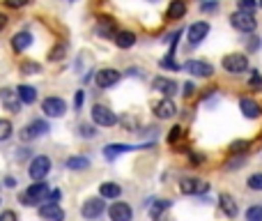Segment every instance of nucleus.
I'll return each instance as SVG.
<instances>
[{
    "mask_svg": "<svg viewBox=\"0 0 262 221\" xmlns=\"http://www.w3.org/2000/svg\"><path fill=\"white\" fill-rule=\"evenodd\" d=\"M49 196V184L46 182H35L28 187V191L21 193V203L28 207L37 205V203H44V198Z\"/></svg>",
    "mask_w": 262,
    "mask_h": 221,
    "instance_id": "f257e3e1",
    "label": "nucleus"
},
{
    "mask_svg": "<svg viewBox=\"0 0 262 221\" xmlns=\"http://www.w3.org/2000/svg\"><path fill=\"white\" fill-rule=\"evenodd\" d=\"M246 147H248L246 141H234L232 145H230V152H232V154H237V152H244Z\"/></svg>",
    "mask_w": 262,
    "mask_h": 221,
    "instance_id": "c9c22d12",
    "label": "nucleus"
},
{
    "mask_svg": "<svg viewBox=\"0 0 262 221\" xmlns=\"http://www.w3.org/2000/svg\"><path fill=\"white\" fill-rule=\"evenodd\" d=\"M207 32H209V23H205V21L193 23V26L188 28V41H191L193 46L200 44V41L207 37Z\"/></svg>",
    "mask_w": 262,
    "mask_h": 221,
    "instance_id": "a211bd4d",
    "label": "nucleus"
},
{
    "mask_svg": "<svg viewBox=\"0 0 262 221\" xmlns=\"http://www.w3.org/2000/svg\"><path fill=\"white\" fill-rule=\"evenodd\" d=\"M0 101H3V106L9 113H18V110H21V101H18V97H16V90L3 87V90H0Z\"/></svg>",
    "mask_w": 262,
    "mask_h": 221,
    "instance_id": "4468645a",
    "label": "nucleus"
},
{
    "mask_svg": "<svg viewBox=\"0 0 262 221\" xmlns=\"http://www.w3.org/2000/svg\"><path fill=\"white\" fill-rule=\"evenodd\" d=\"M21 69L23 74H39L41 72V64H37V62H30V60H28V62H21Z\"/></svg>",
    "mask_w": 262,
    "mask_h": 221,
    "instance_id": "473e14b6",
    "label": "nucleus"
},
{
    "mask_svg": "<svg viewBox=\"0 0 262 221\" xmlns=\"http://www.w3.org/2000/svg\"><path fill=\"white\" fill-rule=\"evenodd\" d=\"M246 221H262V205H253L246 210Z\"/></svg>",
    "mask_w": 262,
    "mask_h": 221,
    "instance_id": "c85d7f7f",
    "label": "nucleus"
},
{
    "mask_svg": "<svg viewBox=\"0 0 262 221\" xmlns=\"http://www.w3.org/2000/svg\"><path fill=\"white\" fill-rule=\"evenodd\" d=\"M92 120H94V124H99V127H113V124H117V115H115L108 106H101V104H97L94 108H92Z\"/></svg>",
    "mask_w": 262,
    "mask_h": 221,
    "instance_id": "7ed1b4c3",
    "label": "nucleus"
},
{
    "mask_svg": "<svg viewBox=\"0 0 262 221\" xmlns=\"http://www.w3.org/2000/svg\"><path fill=\"white\" fill-rule=\"evenodd\" d=\"M184 69H186L188 74H193V76H200V78H207L214 74V67H211L209 62H202V60H188V62H184Z\"/></svg>",
    "mask_w": 262,
    "mask_h": 221,
    "instance_id": "1a4fd4ad",
    "label": "nucleus"
},
{
    "mask_svg": "<svg viewBox=\"0 0 262 221\" xmlns=\"http://www.w3.org/2000/svg\"><path fill=\"white\" fill-rule=\"evenodd\" d=\"M9 136H12V122L0 118V141H7Z\"/></svg>",
    "mask_w": 262,
    "mask_h": 221,
    "instance_id": "c756f323",
    "label": "nucleus"
},
{
    "mask_svg": "<svg viewBox=\"0 0 262 221\" xmlns=\"http://www.w3.org/2000/svg\"><path fill=\"white\" fill-rule=\"evenodd\" d=\"M5 26H7V16H5V14H0V32L5 30Z\"/></svg>",
    "mask_w": 262,
    "mask_h": 221,
    "instance_id": "a18cd8bd",
    "label": "nucleus"
},
{
    "mask_svg": "<svg viewBox=\"0 0 262 221\" xmlns=\"http://www.w3.org/2000/svg\"><path fill=\"white\" fill-rule=\"evenodd\" d=\"M64 166L72 170H81V168H87V166H90V159H87V157H69V159L64 161Z\"/></svg>",
    "mask_w": 262,
    "mask_h": 221,
    "instance_id": "bb28decb",
    "label": "nucleus"
},
{
    "mask_svg": "<svg viewBox=\"0 0 262 221\" xmlns=\"http://www.w3.org/2000/svg\"><path fill=\"white\" fill-rule=\"evenodd\" d=\"M110 221H131V207L127 203H113L108 210Z\"/></svg>",
    "mask_w": 262,
    "mask_h": 221,
    "instance_id": "f3484780",
    "label": "nucleus"
},
{
    "mask_svg": "<svg viewBox=\"0 0 262 221\" xmlns=\"http://www.w3.org/2000/svg\"><path fill=\"white\" fill-rule=\"evenodd\" d=\"M207 189H209V184L205 182V180H196V178H186L182 180V184H179V191L186 193V196H196V193H205Z\"/></svg>",
    "mask_w": 262,
    "mask_h": 221,
    "instance_id": "6e6552de",
    "label": "nucleus"
},
{
    "mask_svg": "<svg viewBox=\"0 0 262 221\" xmlns=\"http://www.w3.org/2000/svg\"><path fill=\"white\" fill-rule=\"evenodd\" d=\"M237 3H239V12H246V14H253L257 7L255 0H237Z\"/></svg>",
    "mask_w": 262,
    "mask_h": 221,
    "instance_id": "72a5a7b5",
    "label": "nucleus"
},
{
    "mask_svg": "<svg viewBox=\"0 0 262 221\" xmlns=\"http://www.w3.org/2000/svg\"><path fill=\"white\" fill-rule=\"evenodd\" d=\"M251 85H260V76H257V72L251 74Z\"/></svg>",
    "mask_w": 262,
    "mask_h": 221,
    "instance_id": "c03bdc74",
    "label": "nucleus"
},
{
    "mask_svg": "<svg viewBox=\"0 0 262 221\" xmlns=\"http://www.w3.org/2000/svg\"><path fill=\"white\" fill-rule=\"evenodd\" d=\"M64 51H67V46H64V44L53 46V49H51V53H49V60H51V62H60V60L64 58Z\"/></svg>",
    "mask_w": 262,
    "mask_h": 221,
    "instance_id": "cd10ccee",
    "label": "nucleus"
},
{
    "mask_svg": "<svg viewBox=\"0 0 262 221\" xmlns=\"http://www.w3.org/2000/svg\"><path fill=\"white\" fill-rule=\"evenodd\" d=\"M260 7H262V0H260Z\"/></svg>",
    "mask_w": 262,
    "mask_h": 221,
    "instance_id": "8fccbe9b",
    "label": "nucleus"
},
{
    "mask_svg": "<svg viewBox=\"0 0 262 221\" xmlns=\"http://www.w3.org/2000/svg\"><path fill=\"white\" fill-rule=\"evenodd\" d=\"M239 108H242V113L246 115L248 120H257L262 115L260 104H257L255 99H251V97H242V99H239Z\"/></svg>",
    "mask_w": 262,
    "mask_h": 221,
    "instance_id": "2eb2a0df",
    "label": "nucleus"
},
{
    "mask_svg": "<svg viewBox=\"0 0 262 221\" xmlns=\"http://www.w3.org/2000/svg\"><path fill=\"white\" fill-rule=\"evenodd\" d=\"M223 69L230 74H242L248 69V58L242 53H230L223 58Z\"/></svg>",
    "mask_w": 262,
    "mask_h": 221,
    "instance_id": "20e7f679",
    "label": "nucleus"
},
{
    "mask_svg": "<svg viewBox=\"0 0 262 221\" xmlns=\"http://www.w3.org/2000/svg\"><path fill=\"white\" fill-rule=\"evenodd\" d=\"M248 189H253V191H262V173H255L248 178Z\"/></svg>",
    "mask_w": 262,
    "mask_h": 221,
    "instance_id": "2f4dec72",
    "label": "nucleus"
},
{
    "mask_svg": "<svg viewBox=\"0 0 262 221\" xmlns=\"http://www.w3.org/2000/svg\"><path fill=\"white\" fill-rule=\"evenodd\" d=\"M49 170H51V159L46 154H39V157H35V159L30 161L28 173H30V178L35 180V182H41V180L49 175Z\"/></svg>",
    "mask_w": 262,
    "mask_h": 221,
    "instance_id": "f03ea898",
    "label": "nucleus"
},
{
    "mask_svg": "<svg viewBox=\"0 0 262 221\" xmlns=\"http://www.w3.org/2000/svg\"><path fill=\"white\" fill-rule=\"evenodd\" d=\"M97 32L101 37H115V21L110 16H99L97 21Z\"/></svg>",
    "mask_w": 262,
    "mask_h": 221,
    "instance_id": "412c9836",
    "label": "nucleus"
},
{
    "mask_svg": "<svg viewBox=\"0 0 262 221\" xmlns=\"http://www.w3.org/2000/svg\"><path fill=\"white\" fill-rule=\"evenodd\" d=\"M5 187H16V180H14V178H5Z\"/></svg>",
    "mask_w": 262,
    "mask_h": 221,
    "instance_id": "49530a36",
    "label": "nucleus"
},
{
    "mask_svg": "<svg viewBox=\"0 0 262 221\" xmlns=\"http://www.w3.org/2000/svg\"><path fill=\"white\" fill-rule=\"evenodd\" d=\"M242 164H244V154L237 157V159H232V161H228V168H242Z\"/></svg>",
    "mask_w": 262,
    "mask_h": 221,
    "instance_id": "a19ab883",
    "label": "nucleus"
},
{
    "mask_svg": "<svg viewBox=\"0 0 262 221\" xmlns=\"http://www.w3.org/2000/svg\"><path fill=\"white\" fill-rule=\"evenodd\" d=\"M193 92H196V85H193L191 81H188V83H184V97H191Z\"/></svg>",
    "mask_w": 262,
    "mask_h": 221,
    "instance_id": "79ce46f5",
    "label": "nucleus"
},
{
    "mask_svg": "<svg viewBox=\"0 0 262 221\" xmlns=\"http://www.w3.org/2000/svg\"><path fill=\"white\" fill-rule=\"evenodd\" d=\"M41 110H44L49 118H60V115H64V110H67V104H64V99H60V97H46V99L41 101Z\"/></svg>",
    "mask_w": 262,
    "mask_h": 221,
    "instance_id": "423d86ee",
    "label": "nucleus"
},
{
    "mask_svg": "<svg viewBox=\"0 0 262 221\" xmlns=\"http://www.w3.org/2000/svg\"><path fill=\"white\" fill-rule=\"evenodd\" d=\"M94 81H97V85L99 87H110V85H115V83L120 81V72L117 69H110V67L99 69L97 76H94Z\"/></svg>",
    "mask_w": 262,
    "mask_h": 221,
    "instance_id": "f8f14e48",
    "label": "nucleus"
},
{
    "mask_svg": "<svg viewBox=\"0 0 262 221\" xmlns=\"http://www.w3.org/2000/svg\"><path fill=\"white\" fill-rule=\"evenodd\" d=\"M161 64H163L165 69H179V64L175 62L173 58H163V60H161Z\"/></svg>",
    "mask_w": 262,
    "mask_h": 221,
    "instance_id": "58836bf2",
    "label": "nucleus"
},
{
    "mask_svg": "<svg viewBox=\"0 0 262 221\" xmlns=\"http://www.w3.org/2000/svg\"><path fill=\"white\" fill-rule=\"evenodd\" d=\"M101 212H104V201L101 198H87L81 207V214L85 219H97V216H101Z\"/></svg>",
    "mask_w": 262,
    "mask_h": 221,
    "instance_id": "9d476101",
    "label": "nucleus"
},
{
    "mask_svg": "<svg viewBox=\"0 0 262 221\" xmlns=\"http://www.w3.org/2000/svg\"><path fill=\"white\" fill-rule=\"evenodd\" d=\"M186 14V3L184 0H173L168 5V12H165V18L168 21H175V18H182Z\"/></svg>",
    "mask_w": 262,
    "mask_h": 221,
    "instance_id": "aec40b11",
    "label": "nucleus"
},
{
    "mask_svg": "<svg viewBox=\"0 0 262 221\" xmlns=\"http://www.w3.org/2000/svg\"><path fill=\"white\" fill-rule=\"evenodd\" d=\"M152 87H154L156 92H161L165 99H170V97L177 92V83L170 81V78H165V76H156L154 81H152Z\"/></svg>",
    "mask_w": 262,
    "mask_h": 221,
    "instance_id": "9b49d317",
    "label": "nucleus"
},
{
    "mask_svg": "<svg viewBox=\"0 0 262 221\" xmlns=\"http://www.w3.org/2000/svg\"><path fill=\"white\" fill-rule=\"evenodd\" d=\"M81 134H83V136H87V138H92V136H94V129L87 127V124H83V127H81Z\"/></svg>",
    "mask_w": 262,
    "mask_h": 221,
    "instance_id": "37998d69",
    "label": "nucleus"
},
{
    "mask_svg": "<svg viewBox=\"0 0 262 221\" xmlns=\"http://www.w3.org/2000/svg\"><path fill=\"white\" fill-rule=\"evenodd\" d=\"M39 216L44 221H62L64 219V212L58 203H46V205L39 207Z\"/></svg>",
    "mask_w": 262,
    "mask_h": 221,
    "instance_id": "dca6fc26",
    "label": "nucleus"
},
{
    "mask_svg": "<svg viewBox=\"0 0 262 221\" xmlns=\"http://www.w3.org/2000/svg\"><path fill=\"white\" fill-rule=\"evenodd\" d=\"M131 150H138V147L127 145V143H110V145L104 147V154H106V159H115L117 154H122V152H131Z\"/></svg>",
    "mask_w": 262,
    "mask_h": 221,
    "instance_id": "6ab92c4d",
    "label": "nucleus"
},
{
    "mask_svg": "<svg viewBox=\"0 0 262 221\" xmlns=\"http://www.w3.org/2000/svg\"><path fill=\"white\" fill-rule=\"evenodd\" d=\"M202 9H205V12H209V9H216V3H207V5H202Z\"/></svg>",
    "mask_w": 262,
    "mask_h": 221,
    "instance_id": "de8ad7c7",
    "label": "nucleus"
},
{
    "mask_svg": "<svg viewBox=\"0 0 262 221\" xmlns=\"http://www.w3.org/2000/svg\"><path fill=\"white\" fill-rule=\"evenodd\" d=\"M115 44H117L120 49H131V46L136 44V35L129 30H120V32H115Z\"/></svg>",
    "mask_w": 262,
    "mask_h": 221,
    "instance_id": "b1692460",
    "label": "nucleus"
},
{
    "mask_svg": "<svg viewBox=\"0 0 262 221\" xmlns=\"http://www.w3.org/2000/svg\"><path fill=\"white\" fill-rule=\"evenodd\" d=\"M168 207H170V201H156L154 205L150 207V214H152V216H154V219H156V216H159V214H161V212H163V210H168Z\"/></svg>",
    "mask_w": 262,
    "mask_h": 221,
    "instance_id": "7c9ffc66",
    "label": "nucleus"
},
{
    "mask_svg": "<svg viewBox=\"0 0 262 221\" xmlns=\"http://www.w3.org/2000/svg\"><path fill=\"white\" fill-rule=\"evenodd\" d=\"M30 44H32V35H30V32H16V35L12 37V49L16 51V53L26 51Z\"/></svg>",
    "mask_w": 262,
    "mask_h": 221,
    "instance_id": "4be33fe9",
    "label": "nucleus"
},
{
    "mask_svg": "<svg viewBox=\"0 0 262 221\" xmlns=\"http://www.w3.org/2000/svg\"><path fill=\"white\" fill-rule=\"evenodd\" d=\"M83 101H85V92L78 90V92H76V99H74V106H76V108H81Z\"/></svg>",
    "mask_w": 262,
    "mask_h": 221,
    "instance_id": "ea45409f",
    "label": "nucleus"
},
{
    "mask_svg": "<svg viewBox=\"0 0 262 221\" xmlns=\"http://www.w3.org/2000/svg\"><path fill=\"white\" fill-rule=\"evenodd\" d=\"M175 113H177V106H175L173 99H161L154 104V115L159 120H170L175 118Z\"/></svg>",
    "mask_w": 262,
    "mask_h": 221,
    "instance_id": "ddd939ff",
    "label": "nucleus"
},
{
    "mask_svg": "<svg viewBox=\"0 0 262 221\" xmlns=\"http://www.w3.org/2000/svg\"><path fill=\"white\" fill-rule=\"evenodd\" d=\"M248 49H251V51L257 49V41H255V39H248Z\"/></svg>",
    "mask_w": 262,
    "mask_h": 221,
    "instance_id": "09e8293b",
    "label": "nucleus"
},
{
    "mask_svg": "<svg viewBox=\"0 0 262 221\" xmlns=\"http://www.w3.org/2000/svg\"><path fill=\"white\" fill-rule=\"evenodd\" d=\"M5 5L12 7V9H21V7H26L28 5V0H5Z\"/></svg>",
    "mask_w": 262,
    "mask_h": 221,
    "instance_id": "e433bc0d",
    "label": "nucleus"
},
{
    "mask_svg": "<svg viewBox=\"0 0 262 221\" xmlns=\"http://www.w3.org/2000/svg\"><path fill=\"white\" fill-rule=\"evenodd\" d=\"M230 23L242 32H253L255 26H257L255 16H253V14H246V12H234L232 16H230Z\"/></svg>",
    "mask_w": 262,
    "mask_h": 221,
    "instance_id": "39448f33",
    "label": "nucleus"
},
{
    "mask_svg": "<svg viewBox=\"0 0 262 221\" xmlns=\"http://www.w3.org/2000/svg\"><path fill=\"white\" fill-rule=\"evenodd\" d=\"M16 97L21 104H35L37 101V90L32 85H18L16 87Z\"/></svg>",
    "mask_w": 262,
    "mask_h": 221,
    "instance_id": "5701e85b",
    "label": "nucleus"
},
{
    "mask_svg": "<svg viewBox=\"0 0 262 221\" xmlns=\"http://www.w3.org/2000/svg\"><path fill=\"white\" fill-rule=\"evenodd\" d=\"M179 138H182V127H173L168 134V145H175Z\"/></svg>",
    "mask_w": 262,
    "mask_h": 221,
    "instance_id": "f704fd0d",
    "label": "nucleus"
},
{
    "mask_svg": "<svg viewBox=\"0 0 262 221\" xmlns=\"http://www.w3.org/2000/svg\"><path fill=\"white\" fill-rule=\"evenodd\" d=\"M120 193H122V187L115 182H104L99 184V196L101 198H120Z\"/></svg>",
    "mask_w": 262,
    "mask_h": 221,
    "instance_id": "393cba45",
    "label": "nucleus"
},
{
    "mask_svg": "<svg viewBox=\"0 0 262 221\" xmlns=\"http://www.w3.org/2000/svg\"><path fill=\"white\" fill-rule=\"evenodd\" d=\"M219 203H221V210H223L225 214L230 216V219H234V216H237V203H234L232 198L228 196V193H221V196H219Z\"/></svg>",
    "mask_w": 262,
    "mask_h": 221,
    "instance_id": "a878e982",
    "label": "nucleus"
},
{
    "mask_svg": "<svg viewBox=\"0 0 262 221\" xmlns=\"http://www.w3.org/2000/svg\"><path fill=\"white\" fill-rule=\"evenodd\" d=\"M46 131H49V124H46L44 120H32L30 124H26V127H23L21 138H23V141H32V138L44 136Z\"/></svg>",
    "mask_w": 262,
    "mask_h": 221,
    "instance_id": "0eeeda50",
    "label": "nucleus"
},
{
    "mask_svg": "<svg viewBox=\"0 0 262 221\" xmlns=\"http://www.w3.org/2000/svg\"><path fill=\"white\" fill-rule=\"evenodd\" d=\"M0 221H18V216H16V212L5 210L3 214H0Z\"/></svg>",
    "mask_w": 262,
    "mask_h": 221,
    "instance_id": "4c0bfd02",
    "label": "nucleus"
}]
</instances>
